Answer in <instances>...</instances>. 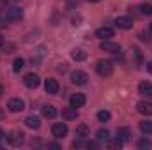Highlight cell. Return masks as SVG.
<instances>
[{"label": "cell", "mask_w": 152, "mask_h": 150, "mask_svg": "<svg viewBox=\"0 0 152 150\" xmlns=\"http://www.w3.org/2000/svg\"><path fill=\"white\" fill-rule=\"evenodd\" d=\"M96 71H97L99 76H110L113 73V64H112V60H99V62L96 64Z\"/></svg>", "instance_id": "6da1fadb"}, {"label": "cell", "mask_w": 152, "mask_h": 150, "mask_svg": "<svg viewBox=\"0 0 152 150\" xmlns=\"http://www.w3.org/2000/svg\"><path fill=\"white\" fill-rule=\"evenodd\" d=\"M44 90H46V94H50V95H57L58 90H60V85H58L57 79L48 78V79L44 81Z\"/></svg>", "instance_id": "7a4b0ae2"}, {"label": "cell", "mask_w": 152, "mask_h": 150, "mask_svg": "<svg viewBox=\"0 0 152 150\" xmlns=\"http://www.w3.org/2000/svg\"><path fill=\"white\" fill-rule=\"evenodd\" d=\"M67 133H69V129H67V125L66 124H53L51 125V134L57 138V140H60V138H64V136H67Z\"/></svg>", "instance_id": "3957f363"}, {"label": "cell", "mask_w": 152, "mask_h": 150, "mask_svg": "<svg viewBox=\"0 0 152 150\" xmlns=\"http://www.w3.org/2000/svg\"><path fill=\"white\" fill-rule=\"evenodd\" d=\"M23 83H25V87H28V88H37L39 83H41V79H39V76L36 73H28V74H25L23 78Z\"/></svg>", "instance_id": "277c9868"}, {"label": "cell", "mask_w": 152, "mask_h": 150, "mask_svg": "<svg viewBox=\"0 0 152 150\" xmlns=\"http://www.w3.org/2000/svg\"><path fill=\"white\" fill-rule=\"evenodd\" d=\"M7 108H9L12 113H20V111L25 110V103H23L20 97H14V99H11V101L7 103Z\"/></svg>", "instance_id": "5b68a950"}, {"label": "cell", "mask_w": 152, "mask_h": 150, "mask_svg": "<svg viewBox=\"0 0 152 150\" xmlns=\"http://www.w3.org/2000/svg\"><path fill=\"white\" fill-rule=\"evenodd\" d=\"M115 27H118L122 30H129V28H133V20L127 16H118V18H115Z\"/></svg>", "instance_id": "8992f818"}, {"label": "cell", "mask_w": 152, "mask_h": 150, "mask_svg": "<svg viewBox=\"0 0 152 150\" xmlns=\"http://www.w3.org/2000/svg\"><path fill=\"white\" fill-rule=\"evenodd\" d=\"M71 81H73L75 85H87L88 76H87L85 71H75V73L71 74Z\"/></svg>", "instance_id": "52a82bcc"}, {"label": "cell", "mask_w": 152, "mask_h": 150, "mask_svg": "<svg viewBox=\"0 0 152 150\" xmlns=\"http://www.w3.org/2000/svg\"><path fill=\"white\" fill-rule=\"evenodd\" d=\"M101 50H103V51H108V53H118V51H120V44L112 42L110 39H106V41L101 42Z\"/></svg>", "instance_id": "ba28073f"}, {"label": "cell", "mask_w": 152, "mask_h": 150, "mask_svg": "<svg viewBox=\"0 0 152 150\" xmlns=\"http://www.w3.org/2000/svg\"><path fill=\"white\" fill-rule=\"evenodd\" d=\"M136 111L140 113V115L151 117L152 115V104L147 103V101H140V103H136Z\"/></svg>", "instance_id": "9c48e42d"}, {"label": "cell", "mask_w": 152, "mask_h": 150, "mask_svg": "<svg viewBox=\"0 0 152 150\" xmlns=\"http://www.w3.org/2000/svg\"><path fill=\"white\" fill-rule=\"evenodd\" d=\"M85 101H87V99H85L83 94H73V95L69 97V106H73V108L78 110V108H81V106L85 104Z\"/></svg>", "instance_id": "30bf717a"}, {"label": "cell", "mask_w": 152, "mask_h": 150, "mask_svg": "<svg viewBox=\"0 0 152 150\" xmlns=\"http://www.w3.org/2000/svg\"><path fill=\"white\" fill-rule=\"evenodd\" d=\"M96 36L99 39H103V41H106V39H112L115 36L113 28L112 27H101V28H97L96 30Z\"/></svg>", "instance_id": "8fae6325"}, {"label": "cell", "mask_w": 152, "mask_h": 150, "mask_svg": "<svg viewBox=\"0 0 152 150\" xmlns=\"http://www.w3.org/2000/svg\"><path fill=\"white\" fill-rule=\"evenodd\" d=\"M23 141H25V134H23V133H20V131L12 133V134L9 136V143H11L12 147H21V145H23Z\"/></svg>", "instance_id": "7c38bea8"}, {"label": "cell", "mask_w": 152, "mask_h": 150, "mask_svg": "<svg viewBox=\"0 0 152 150\" xmlns=\"http://www.w3.org/2000/svg\"><path fill=\"white\" fill-rule=\"evenodd\" d=\"M41 113H42V117L44 118H55L57 117V108L55 106H51V104H46V106H42L41 108Z\"/></svg>", "instance_id": "4fadbf2b"}, {"label": "cell", "mask_w": 152, "mask_h": 150, "mask_svg": "<svg viewBox=\"0 0 152 150\" xmlns=\"http://www.w3.org/2000/svg\"><path fill=\"white\" fill-rule=\"evenodd\" d=\"M21 16H23V11H21L20 7H11V9H7V20L16 21V20H20Z\"/></svg>", "instance_id": "5bb4252c"}, {"label": "cell", "mask_w": 152, "mask_h": 150, "mask_svg": "<svg viewBox=\"0 0 152 150\" xmlns=\"http://www.w3.org/2000/svg\"><path fill=\"white\" fill-rule=\"evenodd\" d=\"M138 92H140L142 95L151 97V95H152V83H151V81H142V83L138 85Z\"/></svg>", "instance_id": "9a60e30c"}, {"label": "cell", "mask_w": 152, "mask_h": 150, "mask_svg": "<svg viewBox=\"0 0 152 150\" xmlns=\"http://www.w3.org/2000/svg\"><path fill=\"white\" fill-rule=\"evenodd\" d=\"M117 138H118L122 143H126V141L131 140V131H129L127 127H120V129L117 131Z\"/></svg>", "instance_id": "2e32d148"}, {"label": "cell", "mask_w": 152, "mask_h": 150, "mask_svg": "<svg viewBox=\"0 0 152 150\" xmlns=\"http://www.w3.org/2000/svg\"><path fill=\"white\" fill-rule=\"evenodd\" d=\"M25 125L30 127V129H39L41 127V118L39 117H34V115L32 117H27L25 118Z\"/></svg>", "instance_id": "e0dca14e"}, {"label": "cell", "mask_w": 152, "mask_h": 150, "mask_svg": "<svg viewBox=\"0 0 152 150\" xmlns=\"http://www.w3.org/2000/svg\"><path fill=\"white\" fill-rule=\"evenodd\" d=\"M76 117H78V111H76V108H73V106L62 110V118L64 120H75Z\"/></svg>", "instance_id": "ac0fdd59"}, {"label": "cell", "mask_w": 152, "mask_h": 150, "mask_svg": "<svg viewBox=\"0 0 152 150\" xmlns=\"http://www.w3.org/2000/svg\"><path fill=\"white\" fill-rule=\"evenodd\" d=\"M88 134H90V129H88L87 124H80V125L76 127V136H78V138H87Z\"/></svg>", "instance_id": "d6986e66"}, {"label": "cell", "mask_w": 152, "mask_h": 150, "mask_svg": "<svg viewBox=\"0 0 152 150\" xmlns=\"http://www.w3.org/2000/svg\"><path fill=\"white\" fill-rule=\"evenodd\" d=\"M71 57H73V60L76 62H81V60H85L87 58V51H83V50H73V53H71Z\"/></svg>", "instance_id": "ffe728a7"}, {"label": "cell", "mask_w": 152, "mask_h": 150, "mask_svg": "<svg viewBox=\"0 0 152 150\" xmlns=\"http://www.w3.org/2000/svg\"><path fill=\"white\" fill-rule=\"evenodd\" d=\"M140 131H142L143 134H152V122L151 120H143V122H140Z\"/></svg>", "instance_id": "44dd1931"}, {"label": "cell", "mask_w": 152, "mask_h": 150, "mask_svg": "<svg viewBox=\"0 0 152 150\" xmlns=\"http://www.w3.org/2000/svg\"><path fill=\"white\" fill-rule=\"evenodd\" d=\"M96 138H97V141H108V140H110V133H108V129H99L97 134H96Z\"/></svg>", "instance_id": "7402d4cb"}, {"label": "cell", "mask_w": 152, "mask_h": 150, "mask_svg": "<svg viewBox=\"0 0 152 150\" xmlns=\"http://www.w3.org/2000/svg\"><path fill=\"white\" fill-rule=\"evenodd\" d=\"M23 66H25V60H23V58H16V60L12 62V71H14V73H20V71L23 69Z\"/></svg>", "instance_id": "603a6c76"}, {"label": "cell", "mask_w": 152, "mask_h": 150, "mask_svg": "<svg viewBox=\"0 0 152 150\" xmlns=\"http://www.w3.org/2000/svg\"><path fill=\"white\" fill-rule=\"evenodd\" d=\"M97 118H99V122H108L112 118V113L106 110H101V111H97Z\"/></svg>", "instance_id": "cb8c5ba5"}, {"label": "cell", "mask_w": 152, "mask_h": 150, "mask_svg": "<svg viewBox=\"0 0 152 150\" xmlns=\"http://www.w3.org/2000/svg\"><path fill=\"white\" fill-rule=\"evenodd\" d=\"M124 143L118 140V138H115V140H108V149H120Z\"/></svg>", "instance_id": "d4e9b609"}, {"label": "cell", "mask_w": 152, "mask_h": 150, "mask_svg": "<svg viewBox=\"0 0 152 150\" xmlns=\"http://www.w3.org/2000/svg\"><path fill=\"white\" fill-rule=\"evenodd\" d=\"M140 9H142V14L152 16V5H151V4H142V5H140Z\"/></svg>", "instance_id": "484cf974"}, {"label": "cell", "mask_w": 152, "mask_h": 150, "mask_svg": "<svg viewBox=\"0 0 152 150\" xmlns=\"http://www.w3.org/2000/svg\"><path fill=\"white\" fill-rule=\"evenodd\" d=\"M151 147H152L151 140H145V138H143V140L138 141V149H151Z\"/></svg>", "instance_id": "4316f807"}, {"label": "cell", "mask_w": 152, "mask_h": 150, "mask_svg": "<svg viewBox=\"0 0 152 150\" xmlns=\"http://www.w3.org/2000/svg\"><path fill=\"white\" fill-rule=\"evenodd\" d=\"M0 143H9V133L0 129Z\"/></svg>", "instance_id": "83f0119b"}, {"label": "cell", "mask_w": 152, "mask_h": 150, "mask_svg": "<svg viewBox=\"0 0 152 150\" xmlns=\"http://www.w3.org/2000/svg\"><path fill=\"white\" fill-rule=\"evenodd\" d=\"M83 140H85V138H80V140H75V141H73V147H75V149H81V147H85L87 143H85Z\"/></svg>", "instance_id": "f1b7e54d"}, {"label": "cell", "mask_w": 152, "mask_h": 150, "mask_svg": "<svg viewBox=\"0 0 152 150\" xmlns=\"http://www.w3.org/2000/svg\"><path fill=\"white\" fill-rule=\"evenodd\" d=\"M85 147H87V149H97V147H99V143H97V141H88Z\"/></svg>", "instance_id": "f546056e"}, {"label": "cell", "mask_w": 152, "mask_h": 150, "mask_svg": "<svg viewBox=\"0 0 152 150\" xmlns=\"http://www.w3.org/2000/svg\"><path fill=\"white\" fill-rule=\"evenodd\" d=\"M7 27V20L5 18H0V28H5Z\"/></svg>", "instance_id": "4dcf8cb0"}, {"label": "cell", "mask_w": 152, "mask_h": 150, "mask_svg": "<svg viewBox=\"0 0 152 150\" xmlns=\"http://www.w3.org/2000/svg\"><path fill=\"white\" fill-rule=\"evenodd\" d=\"M48 149H60L58 143H48Z\"/></svg>", "instance_id": "1f68e13d"}, {"label": "cell", "mask_w": 152, "mask_h": 150, "mask_svg": "<svg viewBox=\"0 0 152 150\" xmlns=\"http://www.w3.org/2000/svg\"><path fill=\"white\" fill-rule=\"evenodd\" d=\"M147 71L152 74V62H149V64H147Z\"/></svg>", "instance_id": "d6a6232c"}, {"label": "cell", "mask_w": 152, "mask_h": 150, "mask_svg": "<svg viewBox=\"0 0 152 150\" xmlns=\"http://www.w3.org/2000/svg\"><path fill=\"white\" fill-rule=\"evenodd\" d=\"M2 94H4V87L0 85V97H2Z\"/></svg>", "instance_id": "836d02e7"}, {"label": "cell", "mask_w": 152, "mask_h": 150, "mask_svg": "<svg viewBox=\"0 0 152 150\" xmlns=\"http://www.w3.org/2000/svg\"><path fill=\"white\" fill-rule=\"evenodd\" d=\"M0 44H4V37L2 36H0Z\"/></svg>", "instance_id": "e575fe53"}, {"label": "cell", "mask_w": 152, "mask_h": 150, "mask_svg": "<svg viewBox=\"0 0 152 150\" xmlns=\"http://www.w3.org/2000/svg\"><path fill=\"white\" fill-rule=\"evenodd\" d=\"M90 2H101V0H90Z\"/></svg>", "instance_id": "d590c367"}, {"label": "cell", "mask_w": 152, "mask_h": 150, "mask_svg": "<svg viewBox=\"0 0 152 150\" xmlns=\"http://www.w3.org/2000/svg\"><path fill=\"white\" fill-rule=\"evenodd\" d=\"M151 30H152V23H151Z\"/></svg>", "instance_id": "8d00e7d4"}]
</instances>
